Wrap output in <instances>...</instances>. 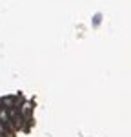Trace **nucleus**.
Here are the masks:
<instances>
[{
	"mask_svg": "<svg viewBox=\"0 0 131 137\" xmlns=\"http://www.w3.org/2000/svg\"><path fill=\"white\" fill-rule=\"evenodd\" d=\"M2 133H6V126H4L2 123H0V135H2Z\"/></svg>",
	"mask_w": 131,
	"mask_h": 137,
	"instance_id": "nucleus-2",
	"label": "nucleus"
},
{
	"mask_svg": "<svg viewBox=\"0 0 131 137\" xmlns=\"http://www.w3.org/2000/svg\"><path fill=\"white\" fill-rule=\"evenodd\" d=\"M2 102H4V104H7L9 108H16V106H15V99H13V97H7V99H4Z\"/></svg>",
	"mask_w": 131,
	"mask_h": 137,
	"instance_id": "nucleus-1",
	"label": "nucleus"
}]
</instances>
